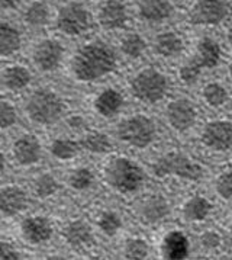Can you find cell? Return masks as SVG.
I'll use <instances>...</instances> for the list:
<instances>
[{"label": "cell", "mask_w": 232, "mask_h": 260, "mask_svg": "<svg viewBox=\"0 0 232 260\" xmlns=\"http://www.w3.org/2000/svg\"><path fill=\"white\" fill-rule=\"evenodd\" d=\"M229 74H231V77H232V62H231V66H229Z\"/></svg>", "instance_id": "cell-43"}, {"label": "cell", "mask_w": 232, "mask_h": 260, "mask_svg": "<svg viewBox=\"0 0 232 260\" xmlns=\"http://www.w3.org/2000/svg\"><path fill=\"white\" fill-rule=\"evenodd\" d=\"M35 190H36L38 197L47 198V197H51L53 193L58 190V183L51 175H43L35 183Z\"/></svg>", "instance_id": "cell-31"}, {"label": "cell", "mask_w": 232, "mask_h": 260, "mask_svg": "<svg viewBox=\"0 0 232 260\" xmlns=\"http://www.w3.org/2000/svg\"><path fill=\"white\" fill-rule=\"evenodd\" d=\"M106 179L116 190L129 193L141 187L144 182V172L128 158H115L106 169Z\"/></svg>", "instance_id": "cell-2"}, {"label": "cell", "mask_w": 232, "mask_h": 260, "mask_svg": "<svg viewBox=\"0 0 232 260\" xmlns=\"http://www.w3.org/2000/svg\"><path fill=\"white\" fill-rule=\"evenodd\" d=\"M228 41L232 44V28L229 29V31H228Z\"/></svg>", "instance_id": "cell-42"}, {"label": "cell", "mask_w": 232, "mask_h": 260, "mask_svg": "<svg viewBox=\"0 0 232 260\" xmlns=\"http://www.w3.org/2000/svg\"><path fill=\"white\" fill-rule=\"evenodd\" d=\"M82 146L85 147L87 151H92L96 154L107 153L112 148L110 140L105 134H99V133H93L85 137V140L82 141Z\"/></svg>", "instance_id": "cell-27"}, {"label": "cell", "mask_w": 232, "mask_h": 260, "mask_svg": "<svg viewBox=\"0 0 232 260\" xmlns=\"http://www.w3.org/2000/svg\"><path fill=\"white\" fill-rule=\"evenodd\" d=\"M50 18L48 8L43 2H33L25 12V21L31 26H44Z\"/></svg>", "instance_id": "cell-26"}, {"label": "cell", "mask_w": 232, "mask_h": 260, "mask_svg": "<svg viewBox=\"0 0 232 260\" xmlns=\"http://www.w3.org/2000/svg\"><path fill=\"white\" fill-rule=\"evenodd\" d=\"M203 96H205V101L215 108L221 106L228 101V93H226L225 87H222L221 84L218 83L208 84L203 89Z\"/></svg>", "instance_id": "cell-30"}, {"label": "cell", "mask_w": 232, "mask_h": 260, "mask_svg": "<svg viewBox=\"0 0 232 260\" xmlns=\"http://www.w3.org/2000/svg\"><path fill=\"white\" fill-rule=\"evenodd\" d=\"M167 214H169V205L160 197H149L139 205V209H138V215L147 224L159 222Z\"/></svg>", "instance_id": "cell-17"}, {"label": "cell", "mask_w": 232, "mask_h": 260, "mask_svg": "<svg viewBox=\"0 0 232 260\" xmlns=\"http://www.w3.org/2000/svg\"><path fill=\"white\" fill-rule=\"evenodd\" d=\"M202 244L205 249H215L221 244V237L215 231H208L202 236Z\"/></svg>", "instance_id": "cell-38"}, {"label": "cell", "mask_w": 232, "mask_h": 260, "mask_svg": "<svg viewBox=\"0 0 232 260\" xmlns=\"http://www.w3.org/2000/svg\"><path fill=\"white\" fill-rule=\"evenodd\" d=\"M121 48H122V51L125 52L128 57L137 58V57H139L142 52L145 51L147 44H145L144 38L141 35H138V34H129V35H127L122 40Z\"/></svg>", "instance_id": "cell-29"}, {"label": "cell", "mask_w": 232, "mask_h": 260, "mask_svg": "<svg viewBox=\"0 0 232 260\" xmlns=\"http://www.w3.org/2000/svg\"><path fill=\"white\" fill-rule=\"evenodd\" d=\"M68 125L73 128L74 131H82L86 126V122L80 115H74V116H71V118L68 119Z\"/></svg>", "instance_id": "cell-40"}, {"label": "cell", "mask_w": 232, "mask_h": 260, "mask_svg": "<svg viewBox=\"0 0 232 260\" xmlns=\"http://www.w3.org/2000/svg\"><path fill=\"white\" fill-rule=\"evenodd\" d=\"M156 50L164 57H173L183 50V42L176 32H164L156 40Z\"/></svg>", "instance_id": "cell-23"}, {"label": "cell", "mask_w": 232, "mask_h": 260, "mask_svg": "<svg viewBox=\"0 0 232 260\" xmlns=\"http://www.w3.org/2000/svg\"><path fill=\"white\" fill-rule=\"evenodd\" d=\"M228 15L223 0H199L191 11V22L198 25H216Z\"/></svg>", "instance_id": "cell-8"}, {"label": "cell", "mask_w": 232, "mask_h": 260, "mask_svg": "<svg viewBox=\"0 0 232 260\" xmlns=\"http://www.w3.org/2000/svg\"><path fill=\"white\" fill-rule=\"evenodd\" d=\"M125 254L128 259H144L148 254V246L144 240H129L125 247Z\"/></svg>", "instance_id": "cell-33"}, {"label": "cell", "mask_w": 232, "mask_h": 260, "mask_svg": "<svg viewBox=\"0 0 232 260\" xmlns=\"http://www.w3.org/2000/svg\"><path fill=\"white\" fill-rule=\"evenodd\" d=\"M21 0H2V8L3 9H12L19 5Z\"/></svg>", "instance_id": "cell-41"}, {"label": "cell", "mask_w": 232, "mask_h": 260, "mask_svg": "<svg viewBox=\"0 0 232 260\" xmlns=\"http://www.w3.org/2000/svg\"><path fill=\"white\" fill-rule=\"evenodd\" d=\"M127 9L119 0L106 2L99 12V21L102 23V26L107 29L122 28L127 23Z\"/></svg>", "instance_id": "cell-12"}, {"label": "cell", "mask_w": 232, "mask_h": 260, "mask_svg": "<svg viewBox=\"0 0 232 260\" xmlns=\"http://www.w3.org/2000/svg\"><path fill=\"white\" fill-rule=\"evenodd\" d=\"M57 26L60 31L67 34V35H71V37L80 35V34L87 31L90 26L89 12L80 3L65 5L58 13Z\"/></svg>", "instance_id": "cell-7"}, {"label": "cell", "mask_w": 232, "mask_h": 260, "mask_svg": "<svg viewBox=\"0 0 232 260\" xmlns=\"http://www.w3.org/2000/svg\"><path fill=\"white\" fill-rule=\"evenodd\" d=\"M124 105V98L115 89H107L97 96L95 102L96 111L103 116H113L119 112V109Z\"/></svg>", "instance_id": "cell-19"}, {"label": "cell", "mask_w": 232, "mask_h": 260, "mask_svg": "<svg viewBox=\"0 0 232 260\" xmlns=\"http://www.w3.org/2000/svg\"><path fill=\"white\" fill-rule=\"evenodd\" d=\"M3 82L12 90H19L26 87L31 82V73L28 69L21 66H13L5 70L3 73Z\"/></svg>", "instance_id": "cell-24"}, {"label": "cell", "mask_w": 232, "mask_h": 260, "mask_svg": "<svg viewBox=\"0 0 232 260\" xmlns=\"http://www.w3.org/2000/svg\"><path fill=\"white\" fill-rule=\"evenodd\" d=\"M21 34L19 31L9 25L8 22H3L0 26V51L2 55H11L21 48Z\"/></svg>", "instance_id": "cell-21"}, {"label": "cell", "mask_w": 232, "mask_h": 260, "mask_svg": "<svg viewBox=\"0 0 232 260\" xmlns=\"http://www.w3.org/2000/svg\"><path fill=\"white\" fill-rule=\"evenodd\" d=\"M199 74H201V67H198L193 61L180 69V79L186 84L195 83L198 80Z\"/></svg>", "instance_id": "cell-37"}, {"label": "cell", "mask_w": 232, "mask_h": 260, "mask_svg": "<svg viewBox=\"0 0 232 260\" xmlns=\"http://www.w3.org/2000/svg\"><path fill=\"white\" fill-rule=\"evenodd\" d=\"M219 60H221V47L209 38L202 40L201 44H199V48H198L196 60L193 62L201 69H203V67L212 69V67L218 66Z\"/></svg>", "instance_id": "cell-18"}, {"label": "cell", "mask_w": 232, "mask_h": 260, "mask_svg": "<svg viewBox=\"0 0 232 260\" xmlns=\"http://www.w3.org/2000/svg\"><path fill=\"white\" fill-rule=\"evenodd\" d=\"M231 231H232V227H231Z\"/></svg>", "instance_id": "cell-44"}, {"label": "cell", "mask_w": 232, "mask_h": 260, "mask_svg": "<svg viewBox=\"0 0 232 260\" xmlns=\"http://www.w3.org/2000/svg\"><path fill=\"white\" fill-rule=\"evenodd\" d=\"M0 259L3 260H16L19 259V253L9 246L8 243H2L0 244Z\"/></svg>", "instance_id": "cell-39"}, {"label": "cell", "mask_w": 232, "mask_h": 260, "mask_svg": "<svg viewBox=\"0 0 232 260\" xmlns=\"http://www.w3.org/2000/svg\"><path fill=\"white\" fill-rule=\"evenodd\" d=\"M51 153L53 156L61 160H68L73 158L79 153V144L73 140H67V138H58L51 144Z\"/></svg>", "instance_id": "cell-28"}, {"label": "cell", "mask_w": 232, "mask_h": 260, "mask_svg": "<svg viewBox=\"0 0 232 260\" xmlns=\"http://www.w3.org/2000/svg\"><path fill=\"white\" fill-rule=\"evenodd\" d=\"M163 246L167 259H184L189 254V240L181 231L170 233Z\"/></svg>", "instance_id": "cell-20"}, {"label": "cell", "mask_w": 232, "mask_h": 260, "mask_svg": "<svg viewBox=\"0 0 232 260\" xmlns=\"http://www.w3.org/2000/svg\"><path fill=\"white\" fill-rule=\"evenodd\" d=\"M154 173L159 177L176 175L189 180H199L203 175V169L181 154H167L154 165Z\"/></svg>", "instance_id": "cell-6"}, {"label": "cell", "mask_w": 232, "mask_h": 260, "mask_svg": "<svg viewBox=\"0 0 232 260\" xmlns=\"http://www.w3.org/2000/svg\"><path fill=\"white\" fill-rule=\"evenodd\" d=\"M209 211H211V204L202 197H195L184 205V215L190 221L205 219L208 217Z\"/></svg>", "instance_id": "cell-25"}, {"label": "cell", "mask_w": 232, "mask_h": 260, "mask_svg": "<svg viewBox=\"0 0 232 260\" xmlns=\"http://www.w3.org/2000/svg\"><path fill=\"white\" fill-rule=\"evenodd\" d=\"M64 50L61 44L54 40H45L40 42L33 51V61L43 72H53L63 60Z\"/></svg>", "instance_id": "cell-9"}, {"label": "cell", "mask_w": 232, "mask_h": 260, "mask_svg": "<svg viewBox=\"0 0 232 260\" xmlns=\"http://www.w3.org/2000/svg\"><path fill=\"white\" fill-rule=\"evenodd\" d=\"M173 13L169 0H142L139 5V16L147 22H161Z\"/></svg>", "instance_id": "cell-16"}, {"label": "cell", "mask_w": 232, "mask_h": 260, "mask_svg": "<svg viewBox=\"0 0 232 260\" xmlns=\"http://www.w3.org/2000/svg\"><path fill=\"white\" fill-rule=\"evenodd\" d=\"M93 173L89 169H77L70 177V185L77 190H83L93 183Z\"/></svg>", "instance_id": "cell-32"}, {"label": "cell", "mask_w": 232, "mask_h": 260, "mask_svg": "<svg viewBox=\"0 0 232 260\" xmlns=\"http://www.w3.org/2000/svg\"><path fill=\"white\" fill-rule=\"evenodd\" d=\"M22 233L31 243H44L53 236V227L50 221L43 217H29L22 224Z\"/></svg>", "instance_id": "cell-14"}, {"label": "cell", "mask_w": 232, "mask_h": 260, "mask_svg": "<svg viewBox=\"0 0 232 260\" xmlns=\"http://www.w3.org/2000/svg\"><path fill=\"white\" fill-rule=\"evenodd\" d=\"M116 67L115 51L102 41L90 42L74 55L73 73L79 80L92 82L112 73Z\"/></svg>", "instance_id": "cell-1"}, {"label": "cell", "mask_w": 232, "mask_h": 260, "mask_svg": "<svg viewBox=\"0 0 232 260\" xmlns=\"http://www.w3.org/2000/svg\"><path fill=\"white\" fill-rule=\"evenodd\" d=\"M119 138L131 146L144 148L154 141L156 125L147 116L135 115L119 125Z\"/></svg>", "instance_id": "cell-5"}, {"label": "cell", "mask_w": 232, "mask_h": 260, "mask_svg": "<svg viewBox=\"0 0 232 260\" xmlns=\"http://www.w3.org/2000/svg\"><path fill=\"white\" fill-rule=\"evenodd\" d=\"M216 190L222 198L232 199V172L225 173L216 180Z\"/></svg>", "instance_id": "cell-36"}, {"label": "cell", "mask_w": 232, "mask_h": 260, "mask_svg": "<svg viewBox=\"0 0 232 260\" xmlns=\"http://www.w3.org/2000/svg\"><path fill=\"white\" fill-rule=\"evenodd\" d=\"M99 227L106 236H115L121 229V218L113 212H105L99 219Z\"/></svg>", "instance_id": "cell-34"}, {"label": "cell", "mask_w": 232, "mask_h": 260, "mask_svg": "<svg viewBox=\"0 0 232 260\" xmlns=\"http://www.w3.org/2000/svg\"><path fill=\"white\" fill-rule=\"evenodd\" d=\"M61 99L51 90H36L28 101V114L32 121L43 125L55 124L63 115Z\"/></svg>", "instance_id": "cell-3"}, {"label": "cell", "mask_w": 232, "mask_h": 260, "mask_svg": "<svg viewBox=\"0 0 232 260\" xmlns=\"http://www.w3.org/2000/svg\"><path fill=\"white\" fill-rule=\"evenodd\" d=\"M132 93L135 98L144 102H159L164 98L167 92V79L154 69H145L144 72L138 73L132 83Z\"/></svg>", "instance_id": "cell-4"}, {"label": "cell", "mask_w": 232, "mask_h": 260, "mask_svg": "<svg viewBox=\"0 0 232 260\" xmlns=\"http://www.w3.org/2000/svg\"><path fill=\"white\" fill-rule=\"evenodd\" d=\"M26 205V195L25 192L16 186L3 187L0 192V209L2 214L9 217L15 215Z\"/></svg>", "instance_id": "cell-15"}, {"label": "cell", "mask_w": 232, "mask_h": 260, "mask_svg": "<svg viewBox=\"0 0 232 260\" xmlns=\"http://www.w3.org/2000/svg\"><path fill=\"white\" fill-rule=\"evenodd\" d=\"M13 153L21 165L29 166L41 158V144L36 137L23 136L15 143Z\"/></svg>", "instance_id": "cell-13"}, {"label": "cell", "mask_w": 232, "mask_h": 260, "mask_svg": "<svg viewBox=\"0 0 232 260\" xmlns=\"http://www.w3.org/2000/svg\"><path fill=\"white\" fill-rule=\"evenodd\" d=\"M167 118L173 128L184 131L195 124L196 119V111L193 105L186 99H179L169 105L167 108Z\"/></svg>", "instance_id": "cell-11"}, {"label": "cell", "mask_w": 232, "mask_h": 260, "mask_svg": "<svg viewBox=\"0 0 232 260\" xmlns=\"http://www.w3.org/2000/svg\"><path fill=\"white\" fill-rule=\"evenodd\" d=\"M64 237L73 247H80L92 240V231L85 221H74L64 229Z\"/></svg>", "instance_id": "cell-22"}, {"label": "cell", "mask_w": 232, "mask_h": 260, "mask_svg": "<svg viewBox=\"0 0 232 260\" xmlns=\"http://www.w3.org/2000/svg\"><path fill=\"white\" fill-rule=\"evenodd\" d=\"M203 143L213 150L225 151L232 147V122L215 121L205 126Z\"/></svg>", "instance_id": "cell-10"}, {"label": "cell", "mask_w": 232, "mask_h": 260, "mask_svg": "<svg viewBox=\"0 0 232 260\" xmlns=\"http://www.w3.org/2000/svg\"><path fill=\"white\" fill-rule=\"evenodd\" d=\"M16 122V112L8 102H2L0 105V126L3 129L9 128Z\"/></svg>", "instance_id": "cell-35"}]
</instances>
